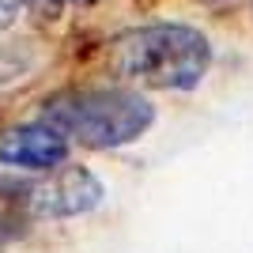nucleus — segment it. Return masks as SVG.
<instances>
[{
  "label": "nucleus",
  "mask_w": 253,
  "mask_h": 253,
  "mask_svg": "<svg viewBox=\"0 0 253 253\" xmlns=\"http://www.w3.org/2000/svg\"><path fill=\"white\" fill-rule=\"evenodd\" d=\"M72 4H95V0H72Z\"/></svg>",
  "instance_id": "nucleus-6"
},
{
  "label": "nucleus",
  "mask_w": 253,
  "mask_h": 253,
  "mask_svg": "<svg viewBox=\"0 0 253 253\" xmlns=\"http://www.w3.org/2000/svg\"><path fill=\"white\" fill-rule=\"evenodd\" d=\"M211 64V45L197 27L185 23H151L128 31L114 42V68L121 80L163 87V91H193Z\"/></svg>",
  "instance_id": "nucleus-2"
},
{
  "label": "nucleus",
  "mask_w": 253,
  "mask_h": 253,
  "mask_svg": "<svg viewBox=\"0 0 253 253\" xmlns=\"http://www.w3.org/2000/svg\"><path fill=\"white\" fill-rule=\"evenodd\" d=\"M68 159V140L49 125H19L0 132V163L19 170H53Z\"/></svg>",
  "instance_id": "nucleus-4"
},
{
  "label": "nucleus",
  "mask_w": 253,
  "mask_h": 253,
  "mask_svg": "<svg viewBox=\"0 0 253 253\" xmlns=\"http://www.w3.org/2000/svg\"><path fill=\"white\" fill-rule=\"evenodd\" d=\"M19 4H23V0H0V31L15 23V11H19Z\"/></svg>",
  "instance_id": "nucleus-5"
},
{
  "label": "nucleus",
  "mask_w": 253,
  "mask_h": 253,
  "mask_svg": "<svg viewBox=\"0 0 253 253\" xmlns=\"http://www.w3.org/2000/svg\"><path fill=\"white\" fill-rule=\"evenodd\" d=\"M155 110L144 95L125 87H76L42 102V125L87 148H121L151 128Z\"/></svg>",
  "instance_id": "nucleus-1"
},
{
  "label": "nucleus",
  "mask_w": 253,
  "mask_h": 253,
  "mask_svg": "<svg viewBox=\"0 0 253 253\" xmlns=\"http://www.w3.org/2000/svg\"><path fill=\"white\" fill-rule=\"evenodd\" d=\"M19 201L31 215H45V219H68V215H84V211L98 208L102 201V181L87 167H53L45 170L42 181L23 185Z\"/></svg>",
  "instance_id": "nucleus-3"
},
{
  "label": "nucleus",
  "mask_w": 253,
  "mask_h": 253,
  "mask_svg": "<svg viewBox=\"0 0 253 253\" xmlns=\"http://www.w3.org/2000/svg\"><path fill=\"white\" fill-rule=\"evenodd\" d=\"M0 253H4V250H0Z\"/></svg>",
  "instance_id": "nucleus-7"
}]
</instances>
